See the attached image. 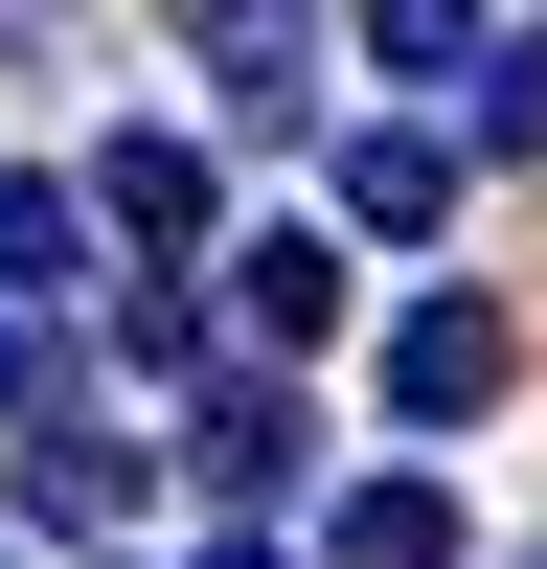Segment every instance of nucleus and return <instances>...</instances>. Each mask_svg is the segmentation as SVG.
<instances>
[{"label": "nucleus", "instance_id": "4", "mask_svg": "<svg viewBox=\"0 0 547 569\" xmlns=\"http://www.w3.org/2000/svg\"><path fill=\"white\" fill-rule=\"evenodd\" d=\"M137 479H160V456H137L115 410H23V525H46V547H91V525H137Z\"/></svg>", "mask_w": 547, "mask_h": 569}, {"label": "nucleus", "instance_id": "1", "mask_svg": "<svg viewBox=\"0 0 547 569\" xmlns=\"http://www.w3.org/2000/svg\"><path fill=\"white\" fill-rule=\"evenodd\" d=\"M182 46H206V114H251V137L319 114V0H182Z\"/></svg>", "mask_w": 547, "mask_h": 569}, {"label": "nucleus", "instance_id": "5", "mask_svg": "<svg viewBox=\"0 0 547 569\" xmlns=\"http://www.w3.org/2000/svg\"><path fill=\"white\" fill-rule=\"evenodd\" d=\"M228 342H251V365L342 342V228H251V251H228Z\"/></svg>", "mask_w": 547, "mask_h": 569}, {"label": "nucleus", "instance_id": "11", "mask_svg": "<svg viewBox=\"0 0 547 569\" xmlns=\"http://www.w3.org/2000/svg\"><path fill=\"white\" fill-rule=\"evenodd\" d=\"M479 160H547V0L479 46Z\"/></svg>", "mask_w": 547, "mask_h": 569}, {"label": "nucleus", "instance_id": "2", "mask_svg": "<svg viewBox=\"0 0 547 569\" xmlns=\"http://www.w3.org/2000/svg\"><path fill=\"white\" fill-rule=\"evenodd\" d=\"M501 388H525V342H501V297H410V319H388V410H410V433H479Z\"/></svg>", "mask_w": 547, "mask_h": 569}, {"label": "nucleus", "instance_id": "13", "mask_svg": "<svg viewBox=\"0 0 547 569\" xmlns=\"http://www.w3.org/2000/svg\"><path fill=\"white\" fill-rule=\"evenodd\" d=\"M206 569H274V547H206Z\"/></svg>", "mask_w": 547, "mask_h": 569}, {"label": "nucleus", "instance_id": "3", "mask_svg": "<svg viewBox=\"0 0 547 569\" xmlns=\"http://www.w3.org/2000/svg\"><path fill=\"white\" fill-rule=\"evenodd\" d=\"M182 479L251 525V501H297V388L274 365H228V388H182Z\"/></svg>", "mask_w": 547, "mask_h": 569}, {"label": "nucleus", "instance_id": "10", "mask_svg": "<svg viewBox=\"0 0 547 569\" xmlns=\"http://www.w3.org/2000/svg\"><path fill=\"white\" fill-rule=\"evenodd\" d=\"M319 569H456V501H434V479L388 456V479H342V525H319Z\"/></svg>", "mask_w": 547, "mask_h": 569}, {"label": "nucleus", "instance_id": "12", "mask_svg": "<svg viewBox=\"0 0 547 569\" xmlns=\"http://www.w3.org/2000/svg\"><path fill=\"white\" fill-rule=\"evenodd\" d=\"M0 410H46V319H0Z\"/></svg>", "mask_w": 547, "mask_h": 569}, {"label": "nucleus", "instance_id": "8", "mask_svg": "<svg viewBox=\"0 0 547 569\" xmlns=\"http://www.w3.org/2000/svg\"><path fill=\"white\" fill-rule=\"evenodd\" d=\"M91 297V182H0V319H69Z\"/></svg>", "mask_w": 547, "mask_h": 569}, {"label": "nucleus", "instance_id": "9", "mask_svg": "<svg viewBox=\"0 0 547 569\" xmlns=\"http://www.w3.org/2000/svg\"><path fill=\"white\" fill-rule=\"evenodd\" d=\"M342 23H365V69H388V91H479L501 0H342Z\"/></svg>", "mask_w": 547, "mask_h": 569}, {"label": "nucleus", "instance_id": "7", "mask_svg": "<svg viewBox=\"0 0 547 569\" xmlns=\"http://www.w3.org/2000/svg\"><path fill=\"white\" fill-rule=\"evenodd\" d=\"M91 228L115 251H206V137H115L91 160Z\"/></svg>", "mask_w": 547, "mask_h": 569}, {"label": "nucleus", "instance_id": "6", "mask_svg": "<svg viewBox=\"0 0 547 569\" xmlns=\"http://www.w3.org/2000/svg\"><path fill=\"white\" fill-rule=\"evenodd\" d=\"M342 228H365V251H434V228H456V137L434 114H365L342 137Z\"/></svg>", "mask_w": 547, "mask_h": 569}]
</instances>
